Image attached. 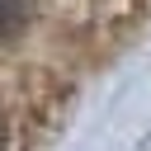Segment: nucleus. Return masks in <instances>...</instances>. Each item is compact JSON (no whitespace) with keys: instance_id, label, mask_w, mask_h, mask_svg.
<instances>
[{"instance_id":"nucleus-2","label":"nucleus","mask_w":151,"mask_h":151,"mask_svg":"<svg viewBox=\"0 0 151 151\" xmlns=\"http://www.w3.org/2000/svg\"><path fill=\"white\" fill-rule=\"evenodd\" d=\"M0 151H5V118H0Z\"/></svg>"},{"instance_id":"nucleus-1","label":"nucleus","mask_w":151,"mask_h":151,"mask_svg":"<svg viewBox=\"0 0 151 151\" xmlns=\"http://www.w3.org/2000/svg\"><path fill=\"white\" fill-rule=\"evenodd\" d=\"M28 14H33V0H0V38L19 33L28 24Z\"/></svg>"}]
</instances>
